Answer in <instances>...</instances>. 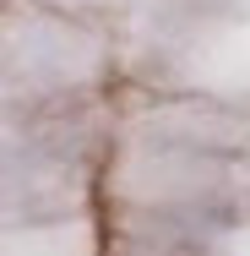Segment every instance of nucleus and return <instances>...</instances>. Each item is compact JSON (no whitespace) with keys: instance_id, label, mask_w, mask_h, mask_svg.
I'll return each instance as SVG.
<instances>
[]
</instances>
